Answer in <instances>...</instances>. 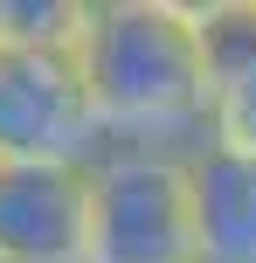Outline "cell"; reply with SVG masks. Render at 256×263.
Instances as JSON below:
<instances>
[{"instance_id": "cell-5", "label": "cell", "mask_w": 256, "mask_h": 263, "mask_svg": "<svg viewBox=\"0 0 256 263\" xmlns=\"http://www.w3.org/2000/svg\"><path fill=\"white\" fill-rule=\"evenodd\" d=\"M180 166H187L194 263H256V166L208 139H194Z\"/></svg>"}, {"instance_id": "cell-7", "label": "cell", "mask_w": 256, "mask_h": 263, "mask_svg": "<svg viewBox=\"0 0 256 263\" xmlns=\"http://www.w3.org/2000/svg\"><path fill=\"white\" fill-rule=\"evenodd\" d=\"M83 28V0H0V49L69 55Z\"/></svg>"}, {"instance_id": "cell-4", "label": "cell", "mask_w": 256, "mask_h": 263, "mask_svg": "<svg viewBox=\"0 0 256 263\" xmlns=\"http://www.w3.org/2000/svg\"><path fill=\"white\" fill-rule=\"evenodd\" d=\"M90 166H0V263H83Z\"/></svg>"}, {"instance_id": "cell-1", "label": "cell", "mask_w": 256, "mask_h": 263, "mask_svg": "<svg viewBox=\"0 0 256 263\" xmlns=\"http://www.w3.org/2000/svg\"><path fill=\"white\" fill-rule=\"evenodd\" d=\"M76 83L104 145L187 153L208 118V77L187 0H83Z\"/></svg>"}, {"instance_id": "cell-3", "label": "cell", "mask_w": 256, "mask_h": 263, "mask_svg": "<svg viewBox=\"0 0 256 263\" xmlns=\"http://www.w3.org/2000/svg\"><path fill=\"white\" fill-rule=\"evenodd\" d=\"M104 153L69 55L0 49V166H90Z\"/></svg>"}, {"instance_id": "cell-8", "label": "cell", "mask_w": 256, "mask_h": 263, "mask_svg": "<svg viewBox=\"0 0 256 263\" xmlns=\"http://www.w3.org/2000/svg\"><path fill=\"white\" fill-rule=\"evenodd\" d=\"M201 139H208V145H222V153H235V159H249V166H256V69H249V77H235V83H222V90L208 97Z\"/></svg>"}, {"instance_id": "cell-6", "label": "cell", "mask_w": 256, "mask_h": 263, "mask_svg": "<svg viewBox=\"0 0 256 263\" xmlns=\"http://www.w3.org/2000/svg\"><path fill=\"white\" fill-rule=\"evenodd\" d=\"M194 49H201L208 97L256 69V0H194Z\"/></svg>"}, {"instance_id": "cell-2", "label": "cell", "mask_w": 256, "mask_h": 263, "mask_svg": "<svg viewBox=\"0 0 256 263\" xmlns=\"http://www.w3.org/2000/svg\"><path fill=\"white\" fill-rule=\"evenodd\" d=\"M83 263H194L180 153L104 145L90 159V242H83Z\"/></svg>"}]
</instances>
